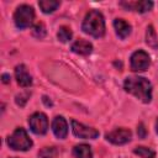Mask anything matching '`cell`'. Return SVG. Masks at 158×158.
<instances>
[{
    "label": "cell",
    "mask_w": 158,
    "mask_h": 158,
    "mask_svg": "<svg viewBox=\"0 0 158 158\" xmlns=\"http://www.w3.org/2000/svg\"><path fill=\"white\" fill-rule=\"evenodd\" d=\"M125 90L143 102H149L152 99V85L143 77H128L125 80Z\"/></svg>",
    "instance_id": "6da1fadb"
},
{
    "label": "cell",
    "mask_w": 158,
    "mask_h": 158,
    "mask_svg": "<svg viewBox=\"0 0 158 158\" xmlns=\"http://www.w3.org/2000/svg\"><path fill=\"white\" fill-rule=\"evenodd\" d=\"M133 152H135V154L139 156L141 158H154V157H156L154 151H152V149L148 148V147H143V146L136 147Z\"/></svg>",
    "instance_id": "e0dca14e"
},
{
    "label": "cell",
    "mask_w": 158,
    "mask_h": 158,
    "mask_svg": "<svg viewBox=\"0 0 158 158\" xmlns=\"http://www.w3.org/2000/svg\"><path fill=\"white\" fill-rule=\"evenodd\" d=\"M1 78H2V83H5V84L10 83V79H11V78H10V75H9V74H2V77H1Z\"/></svg>",
    "instance_id": "603a6c76"
},
{
    "label": "cell",
    "mask_w": 158,
    "mask_h": 158,
    "mask_svg": "<svg viewBox=\"0 0 158 158\" xmlns=\"http://www.w3.org/2000/svg\"><path fill=\"white\" fill-rule=\"evenodd\" d=\"M52 131H53V133L56 135L57 138L63 139V138L67 137L68 125H67V121L64 120V117H62V116L54 117V120L52 122Z\"/></svg>",
    "instance_id": "9c48e42d"
},
{
    "label": "cell",
    "mask_w": 158,
    "mask_h": 158,
    "mask_svg": "<svg viewBox=\"0 0 158 158\" xmlns=\"http://www.w3.org/2000/svg\"><path fill=\"white\" fill-rule=\"evenodd\" d=\"M35 19V11L30 5H20L14 15L15 23L19 28H26L32 25Z\"/></svg>",
    "instance_id": "277c9868"
},
{
    "label": "cell",
    "mask_w": 158,
    "mask_h": 158,
    "mask_svg": "<svg viewBox=\"0 0 158 158\" xmlns=\"http://www.w3.org/2000/svg\"><path fill=\"white\" fill-rule=\"evenodd\" d=\"M30 128L36 135H44L48 130V118L43 112H35L28 118Z\"/></svg>",
    "instance_id": "5b68a950"
},
{
    "label": "cell",
    "mask_w": 158,
    "mask_h": 158,
    "mask_svg": "<svg viewBox=\"0 0 158 158\" xmlns=\"http://www.w3.org/2000/svg\"><path fill=\"white\" fill-rule=\"evenodd\" d=\"M81 30L93 37H102L105 33V21L101 12H99L98 10L89 11L83 21Z\"/></svg>",
    "instance_id": "7a4b0ae2"
},
{
    "label": "cell",
    "mask_w": 158,
    "mask_h": 158,
    "mask_svg": "<svg viewBox=\"0 0 158 158\" xmlns=\"http://www.w3.org/2000/svg\"><path fill=\"white\" fill-rule=\"evenodd\" d=\"M137 135H138V137H139V138H144V137H146L147 131H146V128H144V125H143V123H139V125H138V127H137Z\"/></svg>",
    "instance_id": "7402d4cb"
},
{
    "label": "cell",
    "mask_w": 158,
    "mask_h": 158,
    "mask_svg": "<svg viewBox=\"0 0 158 158\" xmlns=\"http://www.w3.org/2000/svg\"><path fill=\"white\" fill-rule=\"evenodd\" d=\"M43 102H44L47 106H52V101H51V100H48V98H47V96H43Z\"/></svg>",
    "instance_id": "cb8c5ba5"
},
{
    "label": "cell",
    "mask_w": 158,
    "mask_h": 158,
    "mask_svg": "<svg viewBox=\"0 0 158 158\" xmlns=\"http://www.w3.org/2000/svg\"><path fill=\"white\" fill-rule=\"evenodd\" d=\"M131 131L128 128H116L109 133H106L105 138L114 144H125L131 139Z\"/></svg>",
    "instance_id": "ba28073f"
},
{
    "label": "cell",
    "mask_w": 158,
    "mask_h": 158,
    "mask_svg": "<svg viewBox=\"0 0 158 158\" xmlns=\"http://www.w3.org/2000/svg\"><path fill=\"white\" fill-rule=\"evenodd\" d=\"M156 131H157V133H158V120H157V123H156Z\"/></svg>",
    "instance_id": "d4e9b609"
},
{
    "label": "cell",
    "mask_w": 158,
    "mask_h": 158,
    "mask_svg": "<svg viewBox=\"0 0 158 158\" xmlns=\"http://www.w3.org/2000/svg\"><path fill=\"white\" fill-rule=\"evenodd\" d=\"M59 4L60 2L57 0H41L38 2V6L44 14H49V12H53L59 6Z\"/></svg>",
    "instance_id": "2e32d148"
},
{
    "label": "cell",
    "mask_w": 158,
    "mask_h": 158,
    "mask_svg": "<svg viewBox=\"0 0 158 158\" xmlns=\"http://www.w3.org/2000/svg\"><path fill=\"white\" fill-rule=\"evenodd\" d=\"M32 36L38 38V40H41V38H43L46 36V27H44V25L42 22L36 23L32 27Z\"/></svg>",
    "instance_id": "d6986e66"
},
{
    "label": "cell",
    "mask_w": 158,
    "mask_h": 158,
    "mask_svg": "<svg viewBox=\"0 0 158 158\" xmlns=\"http://www.w3.org/2000/svg\"><path fill=\"white\" fill-rule=\"evenodd\" d=\"M7 144L14 151H27L32 147V141L28 137L25 128L19 127L7 138Z\"/></svg>",
    "instance_id": "3957f363"
},
{
    "label": "cell",
    "mask_w": 158,
    "mask_h": 158,
    "mask_svg": "<svg viewBox=\"0 0 158 158\" xmlns=\"http://www.w3.org/2000/svg\"><path fill=\"white\" fill-rule=\"evenodd\" d=\"M54 148L53 147H44L40 151L38 157L40 158H54Z\"/></svg>",
    "instance_id": "ffe728a7"
},
{
    "label": "cell",
    "mask_w": 158,
    "mask_h": 158,
    "mask_svg": "<svg viewBox=\"0 0 158 158\" xmlns=\"http://www.w3.org/2000/svg\"><path fill=\"white\" fill-rule=\"evenodd\" d=\"M151 64L149 56L144 51H137L131 57V69L135 72H143Z\"/></svg>",
    "instance_id": "8992f818"
},
{
    "label": "cell",
    "mask_w": 158,
    "mask_h": 158,
    "mask_svg": "<svg viewBox=\"0 0 158 158\" xmlns=\"http://www.w3.org/2000/svg\"><path fill=\"white\" fill-rule=\"evenodd\" d=\"M146 43L149 47H152L153 49L158 48V38H157V35H156V31H154L153 26H148L147 27V31H146Z\"/></svg>",
    "instance_id": "9a60e30c"
},
{
    "label": "cell",
    "mask_w": 158,
    "mask_h": 158,
    "mask_svg": "<svg viewBox=\"0 0 158 158\" xmlns=\"http://www.w3.org/2000/svg\"><path fill=\"white\" fill-rule=\"evenodd\" d=\"M72 130H73L74 136L79 138H84V139H94L99 136V131H96L93 127L84 126L83 123L77 122L75 120L72 121Z\"/></svg>",
    "instance_id": "52a82bcc"
},
{
    "label": "cell",
    "mask_w": 158,
    "mask_h": 158,
    "mask_svg": "<svg viewBox=\"0 0 158 158\" xmlns=\"http://www.w3.org/2000/svg\"><path fill=\"white\" fill-rule=\"evenodd\" d=\"M122 6H125L127 10H135L137 12H147L153 7V2L152 1H122L121 2Z\"/></svg>",
    "instance_id": "8fae6325"
},
{
    "label": "cell",
    "mask_w": 158,
    "mask_h": 158,
    "mask_svg": "<svg viewBox=\"0 0 158 158\" xmlns=\"http://www.w3.org/2000/svg\"><path fill=\"white\" fill-rule=\"evenodd\" d=\"M72 51H73L74 53L86 56V54H90V53H91L93 46H91L90 42H88V41H85V40H79V41H75V42L72 44Z\"/></svg>",
    "instance_id": "7c38bea8"
},
{
    "label": "cell",
    "mask_w": 158,
    "mask_h": 158,
    "mask_svg": "<svg viewBox=\"0 0 158 158\" xmlns=\"http://www.w3.org/2000/svg\"><path fill=\"white\" fill-rule=\"evenodd\" d=\"M15 77H16V80H17V84L22 88H26V86H30L32 84V78L31 75L28 74L26 67L23 64H20L15 68Z\"/></svg>",
    "instance_id": "30bf717a"
},
{
    "label": "cell",
    "mask_w": 158,
    "mask_h": 158,
    "mask_svg": "<svg viewBox=\"0 0 158 158\" xmlns=\"http://www.w3.org/2000/svg\"><path fill=\"white\" fill-rule=\"evenodd\" d=\"M114 27L116 30V33L120 38H126L131 33V26L122 19H115L114 21Z\"/></svg>",
    "instance_id": "4fadbf2b"
},
{
    "label": "cell",
    "mask_w": 158,
    "mask_h": 158,
    "mask_svg": "<svg viewBox=\"0 0 158 158\" xmlns=\"http://www.w3.org/2000/svg\"><path fill=\"white\" fill-rule=\"evenodd\" d=\"M30 95H31V93H28V91L19 94V95L16 96V104H17V105H20L21 107H22V106H25V104L27 102V100H28Z\"/></svg>",
    "instance_id": "44dd1931"
},
{
    "label": "cell",
    "mask_w": 158,
    "mask_h": 158,
    "mask_svg": "<svg viewBox=\"0 0 158 158\" xmlns=\"http://www.w3.org/2000/svg\"><path fill=\"white\" fill-rule=\"evenodd\" d=\"M73 156L75 158H93L91 148L88 144H78L73 148Z\"/></svg>",
    "instance_id": "5bb4252c"
},
{
    "label": "cell",
    "mask_w": 158,
    "mask_h": 158,
    "mask_svg": "<svg viewBox=\"0 0 158 158\" xmlns=\"http://www.w3.org/2000/svg\"><path fill=\"white\" fill-rule=\"evenodd\" d=\"M72 35H73V33H72V30H70L69 27H67V26H62V27L59 28L58 33H57L58 40H59L60 42H68V41H70Z\"/></svg>",
    "instance_id": "ac0fdd59"
}]
</instances>
